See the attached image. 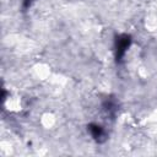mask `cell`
I'll use <instances>...</instances> for the list:
<instances>
[{
	"mask_svg": "<svg viewBox=\"0 0 157 157\" xmlns=\"http://www.w3.org/2000/svg\"><path fill=\"white\" fill-rule=\"evenodd\" d=\"M132 38L130 34L128 33H121L115 36L114 39V56H115V63L119 65L123 63L126 52L129 50L130 45H131Z\"/></svg>",
	"mask_w": 157,
	"mask_h": 157,
	"instance_id": "6da1fadb",
	"label": "cell"
},
{
	"mask_svg": "<svg viewBox=\"0 0 157 157\" xmlns=\"http://www.w3.org/2000/svg\"><path fill=\"white\" fill-rule=\"evenodd\" d=\"M102 110L108 119L114 120L118 114V110H119V103H118L117 98L112 97V96L105 97L104 101L102 102Z\"/></svg>",
	"mask_w": 157,
	"mask_h": 157,
	"instance_id": "7a4b0ae2",
	"label": "cell"
},
{
	"mask_svg": "<svg viewBox=\"0 0 157 157\" xmlns=\"http://www.w3.org/2000/svg\"><path fill=\"white\" fill-rule=\"evenodd\" d=\"M87 130H88L90 135L92 136V139H93L97 144H103V142H105L107 139H108V132H107V130H105L102 125H99V124H97V123H90V124L87 125Z\"/></svg>",
	"mask_w": 157,
	"mask_h": 157,
	"instance_id": "3957f363",
	"label": "cell"
},
{
	"mask_svg": "<svg viewBox=\"0 0 157 157\" xmlns=\"http://www.w3.org/2000/svg\"><path fill=\"white\" fill-rule=\"evenodd\" d=\"M34 1H36V0H22V5H21L22 11H27V10H29Z\"/></svg>",
	"mask_w": 157,
	"mask_h": 157,
	"instance_id": "277c9868",
	"label": "cell"
}]
</instances>
